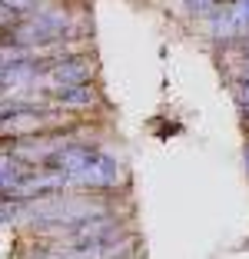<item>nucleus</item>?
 Returning a JSON list of instances; mask_svg holds the SVG:
<instances>
[{
    "mask_svg": "<svg viewBox=\"0 0 249 259\" xmlns=\"http://www.w3.org/2000/svg\"><path fill=\"white\" fill-rule=\"evenodd\" d=\"M97 80H100V57L90 47V50H80V54H70L63 60L50 63L40 76L37 93L53 97V93L73 90V87H83V83H97Z\"/></svg>",
    "mask_w": 249,
    "mask_h": 259,
    "instance_id": "f257e3e1",
    "label": "nucleus"
},
{
    "mask_svg": "<svg viewBox=\"0 0 249 259\" xmlns=\"http://www.w3.org/2000/svg\"><path fill=\"white\" fill-rule=\"evenodd\" d=\"M106 97H103V87L97 83H83L73 87V90H63V93H53L50 97V107H57L60 113L73 116V120H90L97 110H103Z\"/></svg>",
    "mask_w": 249,
    "mask_h": 259,
    "instance_id": "f03ea898",
    "label": "nucleus"
},
{
    "mask_svg": "<svg viewBox=\"0 0 249 259\" xmlns=\"http://www.w3.org/2000/svg\"><path fill=\"white\" fill-rule=\"evenodd\" d=\"M30 173L33 169L27 166V163H20L14 153H7L4 146H0V199L17 196L20 186H23V180H27Z\"/></svg>",
    "mask_w": 249,
    "mask_h": 259,
    "instance_id": "7ed1b4c3",
    "label": "nucleus"
},
{
    "mask_svg": "<svg viewBox=\"0 0 249 259\" xmlns=\"http://www.w3.org/2000/svg\"><path fill=\"white\" fill-rule=\"evenodd\" d=\"M20 223H23V199H17V196L0 199V226L20 229Z\"/></svg>",
    "mask_w": 249,
    "mask_h": 259,
    "instance_id": "20e7f679",
    "label": "nucleus"
},
{
    "mask_svg": "<svg viewBox=\"0 0 249 259\" xmlns=\"http://www.w3.org/2000/svg\"><path fill=\"white\" fill-rule=\"evenodd\" d=\"M180 7H183V17H186V20L199 23L219 7V0H180Z\"/></svg>",
    "mask_w": 249,
    "mask_h": 259,
    "instance_id": "39448f33",
    "label": "nucleus"
},
{
    "mask_svg": "<svg viewBox=\"0 0 249 259\" xmlns=\"http://www.w3.org/2000/svg\"><path fill=\"white\" fill-rule=\"evenodd\" d=\"M20 23V14L17 10H10L4 0H0V44H7L10 33H14V27Z\"/></svg>",
    "mask_w": 249,
    "mask_h": 259,
    "instance_id": "423d86ee",
    "label": "nucleus"
},
{
    "mask_svg": "<svg viewBox=\"0 0 249 259\" xmlns=\"http://www.w3.org/2000/svg\"><path fill=\"white\" fill-rule=\"evenodd\" d=\"M4 4H7L10 10H17L20 17H27V14H33L37 7H44L47 0H4Z\"/></svg>",
    "mask_w": 249,
    "mask_h": 259,
    "instance_id": "0eeeda50",
    "label": "nucleus"
},
{
    "mask_svg": "<svg viewBox=\"0 0 249 259\" xmlns=\"http://www.w3.org/2000/svg\"><path fill=\"white\" fill-rule=\"evenodd\" d=\"M242 166L249 173V126H246V143H242Z\"/></svg>",
    "mask_w": 249,
    "mask_h": 259,
    "instance_id": "6e6552de",
    "label": "nucleus"
}]
</instances>
